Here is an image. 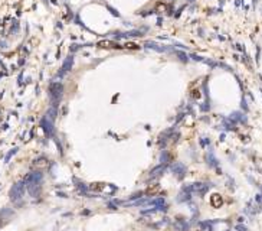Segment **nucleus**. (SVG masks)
Wrapping results in <instances>:
<instances>
[{
	"mask_svg": "<svg viewBox=\"0 0 262 231\" xmlns=\"http://www.w3.org/2000/svg\"><path fill=\"white\" fill-rule=\"evenodd\" d=\"M23 188H25V182H17L16 185H13V188L10 189V199L17 201L23 197Z\"/></svg>",
	"mask_w": 262,
	"mask_h": 231,
	"instance_id": "nucleus-1",
	"label": "nucleus"
},
{
	"mask_svg": "<svg viewBox=\"0 0 262 231\" xmlns=\"http://www.w3.org/2000/svg\"><path fill=\"white\" fill-rule=\"evenodd\" d=\"M61 95H62V84H59V83L52 84V85H50V97H52V100H53V101H55V100H59Z\"/></svg>",
	"mask_w": 262,
	"mask_h": 231,
	"instance_id": "nucleus-2",
	"label": "nucleus"
},
{
	"mask_svg": "<svg viewBox=\"0 0 262 231\" xmlns=\"http://www.w3.org/2000/svg\"><path fill=\"white\" fill-rule=\"evenodd\" d=\"M41 182H32V183H27V189L30 192L32 197H38L41 194Z\"/></svg>",
	"mask_w": 262,
	"mask_h": 231,
	"instance_id": "nucleus-3",
	"label": "nucleus"
},
{
	"mask_svg": "<svg viewBox=\"0 0 262 231\" xmlns=\"http://www.w3.org/2000/svg\"><path fill=\"white\" fill-rule=\"evenodd\" d=\"M172 171L174 175H177V178H183L184 173H186V168L181 165V163H174L172 166Z\"/></svg>",
	"mask_w": 262,
	"mask_h": 231,
	"instance_id": "nucleus-4",
	"label": "nucleus"
},
{
	"mask_svg": "<svg viewBox=\"0 0 262 231\" xmlns=\"http://www.w3.org/2000/svg\"><path fill=\"white\" fill-rule=\"evenodd\" d=\"M164 171H166V168H164L163 165L156 166V168H154L151 172H150V178H151V179H157V178H160V176L163 175Z\"/></svg>",
	"mask_w": 262,
	"mask_h": 231,
	"instance_id": "nucleus-5",
	"label": "nucleus"
},
{
	"mask_svg": "<svg viewBox=\"0 0 262 231\" xmlns=\"http://www.w3.org/2000/svg\"><path fill=\"white\" fill-rule=\"evenodd\" d=\"M42 179V175L39 172H33V173H29L27 176H26V179H25V183L27 185V183H32V182H41Z\"/></svg>",
	"mask_w": 262,
	"mask_h": 231,
	"instance_id": "nucleus-6",
	"label": "nucleus"
},
{
	"mask_svg": "<svg viewBox=\"0 0 262 231\" xmlns=\"http://www.w3.org/2000/svg\"><path fill=\"white\" fill-rule=\"evenodd\" d=\"M192 186V191H195V192H199V194H205L207 188H209V185L207 183H193V185H190Z\"/></svg>",
	"mask_w": 262,
	"mask_h": 231,
	"instance_id": "nucleus-7",
	"label": "nucleus"
},
{
	"mask_svg": "<svg viewBox=\"0 0 262 231\" xmlns=\"http://www.w3.org/2000/svg\"><path fill=\"white\" fill-rule=\"evenodd\" d=\"M98 46L99 48H121V45H118L115 42H110V41L98 42Z\"/></svg>",
	"mask_w": 262,
	"mask_h": 231,
	"instance_id": "nucleus-8",
	"label": "nucleus"
},
{
	"mask_svg": "<svg viewBox=\"0 0 262 231\" xmlns=\"http://www.w3.org/2000/svg\"><path fill=\"white\" fill-rule=\"evenodd\" d=\"M174 227L179 231H187L189 230V225L186 221H177V223H174Z\"/></svg>",
	"mask_w": 262,
	"mask_h": 231,
	"instance_id": "nucleus-9",
	"label": "nucleus"
},
{
	"mask_svg": "<svg viewBox=\"0 0 262 231\" xmlns=\"http://www.w3.org/2000/svg\"><path fill=\"white\" fill-rule=\"evenodd\" d=\"M212 205H213V206H221V205H222V198H221V195H218V194L212 195Z\"/></svg>",
	"mask_w": 262,
	"mask_h": 231,
	"instance_id": "nucleus-10",
	"label": "nucleus"
},
{
	"mask_svg": "<svg viewBox=\"0 0 262 231\" xmlns=\"http://www.w3.org/2000/svg\"><path fill=\"white\" fill-rule=\"evenodd\" d=\"M72 61H74V59H72V57H69L65 62H64V66H62V71H64V72L69 71V68H71V65H72Z\"/></svg>",
	"mask_w": 262,
	"mask_h": 231,
	"instance_id": "nucleus-11",
	"label": "nucleus"
},
{
	"mask_svg": "<svg viewBox=\"0 0 262 231\" xmlns=\"http://www.w3.org/2000/svg\"><path fill=\"white\" fill-rule=\"evenodd\" d=\"M55 117H56V110H55V108H50L49 111H48V114H46V118H48L49 121H53Z\"/></svg>",
	"mask_w": 262,
	"mask_h": 231,
	"instance_id": "nucleus-12",
	"label": "nucleus"
}]
</instances>
